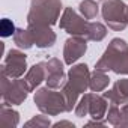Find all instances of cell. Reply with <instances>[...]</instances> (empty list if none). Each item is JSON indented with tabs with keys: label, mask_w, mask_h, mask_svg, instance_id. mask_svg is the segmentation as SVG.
<instances>
[{
	"label": "cell",
	"mask_w": 128,
	"mask_h": 128,
	"mask_svg": "<svg viewBox=\"0 0 128 128\" xmlns=\"http://www.w3.org/2000/svg\"><path fill=\"white\" fill-rule=\"evenodd\" d=\"M107 30L102 24L100 23H90L89 24V33H88V38L92 39V41H101L104 36H106Z\"/></svg>",
	"instance_id": "cell-13"
},
{
	"label": "cell",
	"mask_w": 128,
	"mask_h": 128,
	"mask_svg": "<svg viewBox=\"0 0 128 128\" xmlns=\"http://www.w3.org/2000/svg\"><path fill=\"white\" fill-rule=\"evenodd\" d=\"M45 63H38V65H35L29 74H27V82L30 83V88H35L36 84H39L42 80H44V74L47 72V70L44 68Z\"/></svg>",
	"instance_id": "cell-10"
},
{
	"label": "cell",
	"mask_w": 128,
	"mask_h": 128,
	"mask_svg": "<svg viewBox=\"0 0 128 128\" xmlns=\"http://www.w3.org/2000/svg\"><path fill=\"white\" fill-rule=\"evenodd\" d=\"M3 71L8 72L11 77H18L26 71V56L17 50L9 51L6 62L3 65Z\"/></svg>",
	"instance_id": "cell-7"
},
{
	"label": "cell",
	"mask_w": 128,
	"mask_h": 128,
	"mask_svg": "<svg viewBox=\"0 0 128 128\" xmlns=\"http://www.w3.org/2000/svg\"><path fill=\"white\" fill-rule=\"evenodd\" d=\"M89 71H88V65H77L70 71V82L65 88L66 95L70 96V102L76 101L77 94L86 90L88 84H89Z\"/></svg>",
	"instance_id": "cell-4"
},
{
	"label": "cell",
	"mask_w": 128,
	"mask_h": 128,
	"mask_svg": "<svg viewBox=\"0 0 128 128\" xmlns=\"http://www.w3.org/2000/svg\"><path fill=\"white\" fill-rule=\"evenodd\" d=\"M107 84H108V78H107V76H104L101 71H96V72L92 76V78H90V88H92L94 90H101V89H104Z\"/></svg>",
	"instance_id": "cell-14"
},
{
	"label": "cell",
	"mask_w": 128,
	"mask_h": 128,
	"mask_svg": "<svg viewBox=\"0 0 128 128\" xmlns=\"http://www.w3.org/2000/svg\"><path fill=\"white\" fill-rule=\"evenodd\" d=\"M62 63L57 59H51L47 63V82L50 88H57L63 82V70Z\"/></svg>",
	"instance_id": "cell-9"
},
{
	"label": "cell",
	"mask_w": 128,
	"mask_h": 128,
	"mask_svg": "<svg viewBox=\"0 0 128 128\" xmlns=\"http://www.w3.org/2000/svg\"><path fill=\"white\" fill-rule=\"evenodd\" d=\"M98 71L113 70L118 74H128V45L124 39H113L102 59L96 63Z\"/></svg>",
	"instance_id": "cell-1"
},
{
	"label": "cell",
	"mask_w": 128,
	"mask_h": 128,
	"mask_svg": "<svg viewBox=\"0 0 128 128\" xmlns=\"http://www.w3.org/2000/svg\"><path fill=\"white\" fill-rule=\"evenodd\" d=\"M80 11L86 20H92L98 15V5L94 0H84V2L80 3Z\"/></svg>",
	"instance_id": "cell-11"
},
{
	"label": "cell",
	"mask_w": 128,
	"mask_h": 128,
	"mask_svg": "<svg viewBox=\"0 0 128 128\" xmlns=\"http://www.w3.org/2000/svg\"><path fill=\"white\" fill-rule=\"evenodd\" d=\"M102 17L113 30H124L128 24V8L122 0H107L102 5Z\"/></svg>",
	"instance_id": "cell-3"
},
{
	"label": "cell",
	"mask_w": 128,
	"mask_h": 128,
	"mask_svg": "<svg viewBox=\"0 0 128 128\" xmlns=\"http://www.w3.org/2000/svg\"><path fill=\"white\" fill-rule=\"evenodd\" d=\"M29 30L32 33L33 42L41 48L51 47L56 41V35L50 27H47V24H30Z\"/></svg>",
	"instance_id": "cell-8"
},
{
	"label": "cell",
	"mask_w": 128,
	"mask_h": 128,
	"mask_svg": "<svg viewBox=\"0 0 128 128\" xmlns=\"http://www.w3.org/2000/svg\"><path fill=\"white\" fill-rule=\"evenodd\" d=\"M86 39H83L82 36H76L72 39H68L65 44V62L68 65H72L76 60H78L84 53H86Z\"/></svg>",
	"instance_id": "cell-6"
},
{
	"label": "cell",
	"mask_w": 128,
	"mask_h": 128,
	"mask_svg": "<svg viewBox=\"0 0 128 128\" xmlns=\"http://www.w3.org/2000/svg\"><path fill=\"white\" fill-rule=\"evenodd\" d=\"M15 33V27H14V23H11L8 18H5L2 21V35L6 38V36H11Z\"/></svg>",
	"instance_id": "cell-15"
},
{
	"label": "cell",
	"mask_w": 128,
	"mask_h": 128,
	"mask_svg": "<svg viewBox=\"0 0 128 128\" xmlns=\"http://www.w3.org/2000/svg\"><path fill=\"white\" fill-rule=\"evenodd\" d=\"M89 24L88 21H84L82 17H78L71 8H68L63 14L62 20H60V27L65 29L68 33L76 35V36H82V38H88L89 33Z\"/></svg>",
	"instance_id": "cell-5"
},
{
	"label": "cell",
	"mask_w": 128,
	"mask_h": 128,
	"mask_svg": "<svg viewBox=\"0 0 128 128\" xmlns=\"http://www.w3.org/2000/svg\"><path fill=\"white\" fill-rule=\"evenodd\" d=\"M15 42L21 48H30L32 44H33V38H32L30 30H17V33H15Z\"/></svg>",
	"instance_id": "cell-12"
},
{
	"label": "cell",
	"mask_w": 128,
	"mask_h": 128,
	"mask_svg": "<svg viewBox=\"0 0 128 128\" xmlns=\"http://www.w3.org/2000/svg\"><path fill=\"white\" fill-rule=\"evenodd\" d=\"M60 8V0H33L29 24H54L59 18Z\"/></svg>",
	"instance_id": "cell-2"
}]
</instances>
